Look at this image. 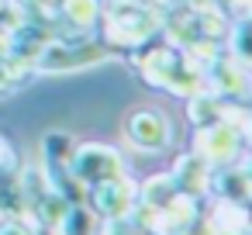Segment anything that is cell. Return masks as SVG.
<instances>
[{
    "label": "cell",
    "instance_id": "1",
    "mask_svg": "<svg viewBox=\"0 0 252 235\" xmlns=\"http://www.w3.org/2000/svg\"><path fill=\"white\" fill-rule=\"evenodd\" d=\"M138 63H142L145 83H152V87H162V90L180 94V97H190V94L204 90V73H200V66H197L187 52H176V49H152V52L142 56Z\"/></svg>",
    "mask_w": 252,
    "mask_h": 235
},
{
    "label": "cell",
    "instance_id": "2",
    "mask_svg": "<svg viewBox=\"0 0 252 235\" xmlns=\"http://www.w3.org/2000/svg\"><path fill=\"white\" fill-rule=\"evenodd\" d=\"M242 132L231 128L228 121H211L200 125L193 135V156H200L207 166H231V159L242 149Z\"/></svg>",
    "mask_w": 252,
    "mask_h": 235
},
{
    "label": "cell",
    "instance_id": "3",
    "mask_svg": "<svg viewBox=\"0 0 252 235\" xmlns=\"http://www.w3.org/2000/svg\"><path fill=\"white\" fill-rule=\"evenodd\" d=\"M152 32H156V18L145 7H135V4L114 7L111 18H107V45L135 49V45L149 42Z\"/></svg>",
    "mask_w": 252,
    "mask_h": 235
},
{
    "label": "cell",
    "instance_id": "4",
    "mask_svg": "<svg viewBox=\"0 0 252 235\" xmlns=\"http://www.w3.org/2000/svg\"><path fill=\"white\" fill-rule=\"evenodd\" d=\"M73 169H76V176H80L83 183L97 187V183H104V180L125 176V159H121L118 149L97 145V142H94V145H80V149H76Z\"/></svg>",
    "mask_w": 252,
    "mask_h": 235
},
{
    "label": "cell",
    "instance_id": "5",
    "mask_svg": "<svg viewBox=\"0 0 252 235\" xmlns=\"http://www.w3.org/2000/svg\"><path fill=\"white\" fill-rule=\"evenodd\" d=\"M135 207H138V187L128 176H114V180H104V183L94 187V211H97V218H104V221L131 218Z\"/></svg>",
    "mask_w": 252,
    "mask_h": 235
},
{
    "label": "cell",
    "instance_id": "6",
    "mask_svg": "<svg viewBox=\"0 0 252 235\" xmlns=\"http://www.w3.org/2000/svg\"><path fill=\"white\" fill-rule=\"evenodd\" d=\"M125 132H128V138H131V145H138V149H145V152H159V149H166V142H169V121H166V114L156 111V107L135 111V114L128 118Z\"/></svg>",
    "mask_w": 252,
    "mask_h": 235
},
{
    "label": "cell",
    "instance_id": "7",
    "mask_svg": "<svg viewBox=\"0 0 252 235\" xmlns=\"http://www.w3.org/2000/svg\"><path fill=\"white\" fill-rule=\"evenodd\" d=\"M111 56V45L104 42H80V45H52L45 52V69H80V66H94L104 63Z\"/></svg>",
    "mask_w": 252,
    "mask_h": 235
},
{
    "label": "cell",
    "instance_id": "8",
    "mask_svg": "<svg viewBox=\"0 0 252 235\" xmlns=\"http://www.w3.org/2000/svg\"><path fill=\"white\" fill-rule=\"evenodd\" d=\"M207 80H211V90L214 94H224V97H242L249 80H245V66L231 56H218L211 66H207Z\"/></svg>",
    "mask_w": 252,
    "mask_h": 235
},
{
    "label": "cell",
    "instance_id": "9",
    "mask_svg": "<svg viewBox=\"0 0 252 235\" xmlns=\"http://www.w3.org/2000/svg\"><path fill=\"white\" fill-rule=\"evenodd\" d=\"M252 221L238 201H221L211 214V235H249Z\"/></svg>",
    "mask_w": 252,
    "mask_h": 235
},
{
    "label": "cell",
    "instance_id": "10",
    "mask_svg": "<svg viewBox=\"0 0 252 235\" xmlns=\"http://www.w3.org/2000/svg\"><path fill=\"white\" fill-rule=\"evenodd\" d=\"M207 169H211V166H207L200 156L187 152L183 159H176V166H173V180H176L180 190H187V194H200V190L207 187Z\"/></svg>",
    "mask_w": 252,
    "mask_h": 235
},
{
    "label": "cell",
    "instance_id": "11",
    "mask_svg": "<svg viewBox=\"0 0 252 235\" xmlns=\"http://www.w3.org/2000/svg\"><path fill=\"white\" fill-rule=\"evenodd\" d=\"M176 190H180V187H176L173 173H159V176H152V180L142 183V190H138V204H145V207H166V204L173 201Z\"/></svg>",
    "mask_w": 252,
    "mask_h": 235
},
{
    "label": "cell",
    "instance_id": "12",
    "mask_svg": "<svg viewBox=\"0 0 252 235\" xmlns=\"http://www.w3.org/2000/svg\"><path fill=\"white\" fill-rule=\"evenodd\" d=\"M218 190L224 201H249L252 197V176L245 173V166H235V169H224L218 176Z\"/></svg>",
    "mask_w": 252,
    "mask_h": 235
},
{
    "label": "cell",
    "instance_id": "13",
    "mask_svg": "<svg viewBox=\"0 0 252 235\" xmlns=\"http://www.w3.org/2000/svg\"><path fill=\"white\" fill-rule=\"evenodd\" d=\"M187 111H190V121L200 128V125H211V121H221V101L214 97V94H204V90H197V94H190L187 97Z\"/></svg>",
    "mask_w": 252,
    "mask_h": 235
},
{
    "label": "cell",
    "instance_id": "14",
    "mask_svg": "<svg viewBox=\"0 0 252 235\" xmlns=\"http://www.w3.org/2000/svg\"><path fill=\"white\" fill-rule=\"evenodd\" d=\"M231 59L252 69V14H245L231 32Z\"/></svg>",
    "mask_w": 252,
    "mask_h": 235
},
{
    "label": "cell",
    "instance_id": "15",
    "mask_svg": "<svg viewBox=\"0 0 252 235\" xmlns=\"http://www.w3.org/2000/svg\"><path fill=\"white\" fill-rule=\"evenodd\" d=\"M63 14L73 28H90L100 14V4L97 0H63Z\"/></svg>",
    "mask_w": 252,
    "mask_h": 235
},
{
    "label": "cell",
    "instance_id": "16",
    "mask_svg": "<svg viewBox=\"0 0 252 235\" xmlns=\"http://www.w3.org/2000/svg\"><path fill=\"white\" fill-rule=\"evenodd\" d=\"M63 232L66 235H94L97 232V211H83V207L66 211L63 214Z\"/></svg>",
    "mask_w": 252,
    "mask_h": 235
},
{
    "label": "cell",
    "instance_id": "17",
    "mask_svg": "<svg viewBox=\"0 0 252 235\" xmlns=\"http://www.w3.org/2000/svg\"><path fill=\"white\" fill-rule=\"evenodd\" d=\"M107 235H149V232L131 218H114V221H107Z\"/></svg>",
    "mask_w": 252,
    "mask_h": 235
}]
</instances>
